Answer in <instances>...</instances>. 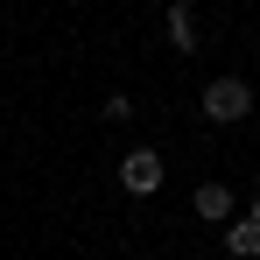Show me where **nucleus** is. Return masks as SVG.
Segmentation results:
<instances>
[{
    "label": "nucleus",
    "mask_w": 260,
    "mask_h": 260,
    "mask_svg": "<svg viewBox=\"0 0 260 260\" xmlns=\"http://www.w3.org/2000/svg\"><path fill=\"white\" fill-rule=\"evenodd\" d=\"M197 113H204L211 127H239V120H253V85H246V78H211L204 99H197Z\"/></svg>",
    "instance_id": "obj_1"
},
{
    "label": "nucleus",
    "mask_w": 260,
    "mask_h": 260,
    "mask_svg": "<svg viewBox=\"0 0 260 260\" xmlns=\"http://www.w3.org/2000/svg\"><path fill=\"white\" fill-rule=\"evenodd\" d=\"M162 155H155V148H127V155H120V190H127V197H155V190H162Z\"/></svg>",
    "instance_id": "obj_2"
},
{
    "label": "nucleus",
    "mask_w": 260,
    "mask_h": 260,
    "mask_svg": "<svg viewBox=\"0 0 260 260\" xmlns=\"http://www.w3.org/2000/svg\"><path fill=\"white\" fill-rule=\"evenodd\" d=\"M162 36H169L176 56H197V49H204V36H197V0H169V7H162Z\"/></svg>",
    "instance_id": "obj_3"
},
{
    "label": "nucleus",
    "mask_w": 260,
    "mask_h": 260,
    "mask_svg": "<svg viewBox=\"0 0 260 260\" xmlns=\"http://www.w3.org/2000/svg\"><path fill=\"white\" fill-rule=\"evenodd\" d=\"M190 211L204 218V225H225V218H232V190H225V183H197V190H190Z\"/></svg>",
    "instance_id": "obj_4"
},
{
    "label": "nucleus",
    "mask_w": 260,
    "mask_h": 260,
    "mask_svg": "<svg viewBox=\"0 0 260 260\" xmlns=\"http://www.w3.org/2000/svg\"><path fill=\"white\" fill-rule=\"evenodd\" d=\"M225 253L232 260H260V218H225Z\"/></svg>",
    "instance_id": "obj_5"
},
{
    "label": "nucleus",
    "mask_w": 260,
    "mask_h": 260,
    "mask_svg": "<svg viewBox=\"0 0 260 260\" xmlns=\"http://www.w3.org/2000/svg\"><path fill=\"white\" fill-rule=\"evenodd\" d=\"M106 120H113V127H120V120H134V99H127V91H113V99H106Z\"/></svg>",
    "instance_id": "obj_6"
},
{
    "label": "nucleus",
    "mask_w": 260,
    "mask_h": 260,
    "mask_svg": "<svg viewBox=\"0 0 260 260\" xmlns=\"http://www.w3.org/2000/svg\"><path fill=\"white\" fill-rule=\"evenodd\" d=\"M246 211H253V218H260V183H253V197H246Z\"/></svg>",
    "instance_id": "obj_7"
}]
</instances>
